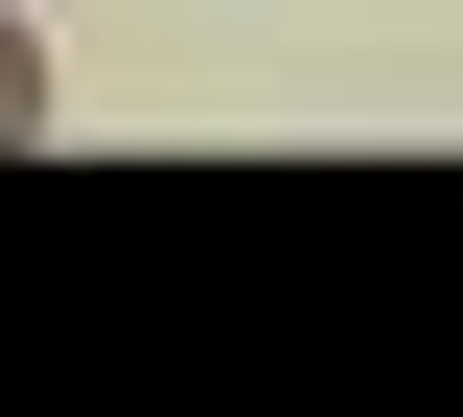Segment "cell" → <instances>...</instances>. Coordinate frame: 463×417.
Returning <instances> with one entry per match:
<instances>
[{"label":"cell","mask_w":463,"mask_h":417,"mask_svg":"<svg viewBox=\"0 0 463 417\" xmlns=\"http://www.w3.org/2000/svg\"><path fill=\"white\" fill-rule=\"evenodd\" d=\"M24 139H47V24L0 0V163H24Z\"/></svg>","instance_id":"1"}]
</instances>
